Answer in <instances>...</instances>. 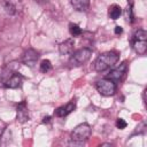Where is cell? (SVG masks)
Listing matches in <instances>:
<instances>
[{"instance_id": "cell-3", "label": "cell", "mask_w": 147, "mask_h": 147, "mask_svg": "<svg viewBox=\"0 0 147 147\" xmlns=\"http://www.w3.org/2000/svg\"><path fill=\"white\" fill-rule=\"evenodd\" d=\"M133 48L138 54H145L147 49V32L139 29L133 36Z\"/></svg>"}, {"instance_id": "cell-6", "label": "cell", "mask_w": 147, "mask_h": 147, "mask_svg": "<svg viewBox=\"0 0 147 147\" xmlns=\"http://www.w3.org/2000/svg\"><path fill=\"white\" fill-rule=\"evenodd\" d=\"M38 57H39L38 52L34 51V49H32V48H30V49H28V51L24 52L23 57H22V61H23V63L25 65H28L30 68H33L36 65V63H37Z\"/></svg>"}, {"instance_id": "cell-11", "label": "cell", "mask_w": 147, "mask_h": 147, "mask_svg": "<svg viewBox=\"0 0 147 147\" xmlns=\"http://www.w3.org/2000/svg\"><path fill=\"white\" fill-rule=\"evenodd\" d=\"M22 84V77L18 74H14L9 76V78L5 82V86L8 88H17Z\"/></svg>"}, {"instance_id": "cell-1", "label": "cell", "mask_w": 147, "mask_h": 147, "mask_svg": "<svg viewBox=\"0 0 147 147\" xmlns=\"http://www.w3.org/2000/svg\"><path fill=\"white\" fill-rule=\"evenodd\" d=\"M119 56L116 52H106V53H102L98 56L96 61H95V70L101 72V71H105L111 67H114L117 61H118Z\"/></svg>"}, {"instance_id": "cell-13", "label": "cell", "mask_w": 147, "mask_h": 147, "mask_svg": "<svg viewBox=\"0 0 147 147\" xmlns=\"http://www.w3.org/2000/svg\"><path fill=\"white\" fill-rule=\"evenodd\" d=\"M121 14H122V8L118 5H111L108 9V16L111 20H117Z\"/></svg>"}, {"instance_id": "cell-12", "label": "cell", "mask_w": 147, "mask_h": 147, "mask_svg": "<svg viewBox=\"0 0 147 147\" xmlns=\"http://www.w3.org/2000/svg\"><path fill=\"white\" fill-rule=\"evenodd\" d=\"M70 3L77 11H86L90 6V0H70Z\"/></svg>"}, {"instance_id": "cell-4", "label": "cell", "mask_w": 147, "mask_h": 147, "mask_svg": "<svg viewBox=\"0 0 147 147\" xmlns=\"http://www.w3.org/2000/svg\"><path fill=\"white\" fill-rule=\"evenodd\" d=\"M91 55H92V51L90 48H80L71 55L69 62L72 67H80L90 60Z\"/></svg>"}, {"instance_id": "cell-15", "label": "cell", "mask_w": 147, "mask_h": 147, "mask_svg": "<svg viewBox=\"0 0 147 147\" xmlns=\"http://www.w3.org/2000/svg\"><path fill=\"white\" fill-rule=\"evenodd\" d=\"M69 31H70V34L72 37H78L82 34V29L77 24H74V23L69 24Z\"/></svg>"}, {"instance_id": "cell-18", "label": "cell", "mask_w": 147, "mask_h": 147, "mask_svg": "<svg viewBox=\"0 0 147 147\" xmlns=\"http://www.w3.org/2000/svg\"><path fill=\"white\" fill-rule=\"evenodd\" d=\"M126 125H127V123H126L123 118H118V119H117V122H116V126H117L119 130L125 129V127H126Z\"/></svg>"}, {"instance_id": "cell-5", "label": "cell", "mask_w": 147, "mask_h": 147, "mask_svg": "<svg viewBox=\"0 0 147 147\" xmlns=\"http://www.w3.org/2000/svg\"><path fill=\"white\" fill-rule=\"evenodd\" d=\"M96 90L101 95L110 96L116 91V84L108 78H103L96 83Z\"/></svg>"}, {"instance_id": "cell-8", "label": "cell", "mask_w": 147, "mask_h": 147, "mask_svg": "<svg viewBox=\"0 0 147 147\" xmlns=\"http://www.w3.org/2000/svg\"><path fill=\"white\" fill-rule=\"evenodd\" d=\"M75 108H76V102L72 100V101H70L69 103H67L65 106L59 107V108L55 110V115L59 116V117H64V116L69 115Z\"/></svg>"}, {"instance_id": "cell-2", "label": "cell", "mask_w": 147, "mask_h": 147, "mask_svg": "<svg viewBox=\"0 0 147 147\" xmlns=\"http://www.w3.org/2000/svg\"><path fill=\"white\" fill-rule=\"evenodd\" d=\"M90 134H91V126L87 123H82L77 125L71 132V140L74 142L82 144L90 137Z\"/></svg>"}, {"instance_id": "cell-17", "label": "cell", "mask_w": 147, "mask_h": 147, "mask_svg": "<svg viewBox=\"0 0 147 147\" xmlns=\"http://www.w3.org/2000/svg\"><path fill=\"white\" fill-rule=\"evenodd\" d=\"M124 17L127 22H132L133 21V14H132V7L131 6H127L125 11H124Z\"/></svg>"}, {"instance_id": "cell-20", "label": "cell", "mask_w": 147, "mask_h": 147, "mask_svg": "<svg viewBox=\"0 0 147 147\" xmlns=\"http://www.w3.org/2000/svg\"><path fill=\"white\" fill-rule=\"evenodd\" d=\"M49 119H51V117L49 116H47V117H44V123H47V122H49Z\"/></svg>"}, {"instance_id": "cell-19", "label": "cell", "mask_w": 147, "mask_h": 147, "mask_svg": "<svg viewBox=\"0 0 147 147\" xmlns=\"http://www.w3.org/2000/svg\"><path fill=\"white\" fill-rule=\"evenodd\" d=\"M122 32H123V29H122L119 25L115 26V33H116V34H121Z\"/></svg>"}, {"instance_id": "cell-10", "label": "cell", "mask_w": 147, "mask_h": 147, "mask_svg": "<svg viewBox=\"0 0 147 147\" xmlns=\"http://www.w3.org/2000/svg\"><path fill=\"white\" fill-rule=\"evenodd\" d=\"M74 47H75V41L74 39H67L65 41L61 42L60 46H59V51L62 55H67V54H71L72 51H74Z\"/></svg>"}, {"instance_id": "cell-14", "label": "cell", "mask_w": 147, "mask_h": 147, "mask_svg": "<svg viewBox=\"0 0 147 147\" xmlns=\"http://www.w3.org/2000/svg\"><path fill=\"white\" fill-rule=\"evenodd\" d=\"M3 8H5L6 13L9 15H14L17 11V7L13 0H5L3 1Z\"/></svg>"}, {"instance_id": "cell-9", "label": "cell", "mask_w": 147, "mask_h": 147, "mask_svg": "<svg viewBox=\"0 0 147 147\" xmlns=\"http://www.w3.org/2000/svg\"><path fill=\"white\" fill-rule=\"evenodd\" d=\"M17 121L21 123L29 121V111L26 108V103L24 101L17 105Z\"/></svg>"}, {"instance_id": "cell-7", "label": "cell", "mask_w": 147, "mask_h": 147, "mask_svg": "<svg viewBox=\"0 0 147 147\" xmlns=\"http://www.w3.org/2000/svg\"><path fill=\"white\" fill-rule=\"evenodd\" d=\"M125 70H126V63L124 62V63L121 64V67H118L117 69H114L113 71H110V74L108 75L107 78L110 79V80H113L115 84H117L118 82H121L122 77L124 76Z\"/></svg>"}, {"instance_id": "cell-16", "label": "cell", "mask_w": 147, "mask_h": 147, "mask_svg": "<svg viewBox=\"0 0 147 147\" xmlns=\"http://www.w3.org/2000/svg\"><path fill=\"white\" fill-rule=\"evenodd\" d=\"M51 69H52L51 61H48V60H42L41 63H40V71L44 72V74H46V72H48Z\"/></svg>"}]
</instances>
